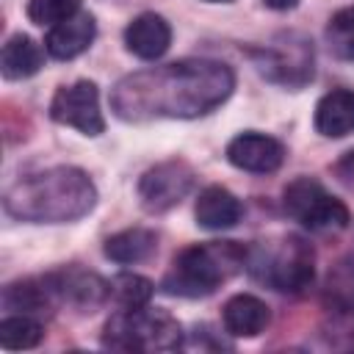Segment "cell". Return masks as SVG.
I'll return each mask as SVG.
<instances>
[{
	"instance_id": "obj_1",
	"label": "cell",
	"mask_w": 354,
	"mask_h": 354,
	"mask_svg": "<svg viewBox=\"0 0 354 354\" xmlns=\"http://www.w3.org/2000/svg\"><path fill=\"white\" fill-rule=\"evenodd\" d=\"M235 75L210 58H183L124 75L111 91V111L124 122L196 119L227 102Z\"/></svg>"
},
{
	"instance_id": "obj_2",
	"label": "cell",
	"mask_w": 354,
	"mask_h": 354,
	"mask_svg": "<svg viewBox=\"0 0 354 354\" xmlns=\"http://www.w3.org/2000/svg\"><path fill=\"white\" fill-rule=\"evenodd\" d=\"M97 205V188L83 169L53 166L19 177L8 185L3 207L8 216L30 224H66L83 218Z\"/></svg>"
},
{
	"instance_id": "obj_3",
	"label": "cell",
	"mask_w": 354,
	"mask_h": 354,
	"mask_svg": "<svg viewBox=\"0 0 354 354\" xmlns=\"http://www.w3.org/2000/svg\"><path fill=\"white\" fill-rule=\"evenodd\" d=\"M246 246L235 241H210L194 243L174 254L171 268L166 271L160 288L171 296L199 299L210 296L221 282L235 277L246 266Z\"/></svg>"
},
{
	"instance_id": "obj_4",
	"label": "cell",
	"mask_w": 354,
	"mask_h": 354,
	"mask_svg": "<svg viewBox=\"0 0 354 354\" xmlns=\"http://www.w3.org/2000/svg\"><path fill=\"white\" fill-rule=\"evenodd\" d=\"M249 274L279 290V293H301L313 285L315 277V252L307 241L288 235L279 241H263L246 252Z\"/></svg>"
},
{
	"instance_id": "obj_5",
	"label": "cell",
	"mask_w": 354,
	"mask_h": 354,
	"mask_svg": "<svg viewBox=\"0 0 354 354\" xmlns=\"http://www.w3.org/2000/svg\"><path fill=\"white\" fill-rule=\"evenodd\" d=\"M102 346L113 351H174L183 346V326L180 321L166 310L152 307H133L119 310L111 315L102 332Z\"/></svg>"
},
{
	"instance_id": "obj_6",
	"label": "cell",
	"mask_w": 354,
	"mask_h": 354,
	"mask_svg": "<svg viewBox=\"0 0 354 354\" xmlns=\"http://www.w3.org/2000/svg\"><path fill=\"white\" fill-rule=\"evenodd\" d=\"M282 207L293 221L313 232L343 230L351 221L348 207L313 177H296L288 183L282 191Z\"/></svg>"
},
{
	"instance_id": "obj_7",
	"label": "cell",
	"mask_w": 354,
	"mask_h": 354,
	"mask_svg": "<svg viewBox=\"0 0 354 354\" xmlns=\"http://www.w3.org/2000/svg\"><path fill=\"white\" fill-rule=\"evenodd\" d=\"M257 69L288 88H301L307 80H313V47L301 36H282L279 41H271L268 47L254 53Z\"/></svg>"
},
{
	"instance_id": "obj_8",
	"label": "cell",
	"mask_w": 354,
	"mask_h": 354,
	"mask_svg": "<svg viewBox=\"0 0 354 354\" xmlns=\"http://www.w3.org/2000/svg\"><path fill=\"white\" fill-rule=\"evenodd\" d=\"M194 188V169L185 160H163L138 180V199L147 213H166Z\"/></svg>"
},
{
	"instance_id": "obj_9",
	"label": "cell",
	"mask_w": 354,
	"mask_h": 354,
	"mask_svg": "<svg viewBox=\"0 0 354 354\" xmlns=\"http://www.w3.org/2000/svg\"><path fill=\"white\" fill-rule=\"evenodd\" d=\"M50 119L58 124L75 127L83 136H100L105 130V119L100 111L97 83L75 80L72 86H61L50 102Z\"/></svg>"
},
{
	"instance_id": "obj_10",
	"label": "cell",
	"mask_w": 354,
	"mask_h": 354,
	"mask_svg": "<svg viewBox=\"0 0 354 354\" xmlns=\"http://www.w3.org/2000/svg\"><path fill=\"white\" fill-rule=\"evenodd\" d=\"M44 279L55 301H66L80 313H94L105 299H111V285L102 277L83 268H64V271L47 274Z\"/></svg>"
},
{
	"instance_id": "obj_11",
	"label": "cell",
	"mask_w": 354,
	"mask_h": 354,
	"mask_svg": "<svg viewBox=\"0 0 354 354\" xmlns=\"http://www.w3.org/2000/svg\"><path fill=\"white\" fill-rule=\"evenodd\" d=\"M227 160L241 169V171H252V174H271L282 166L285 160V147L282 141H277L274 136L266 133H238L230 144H227Z\"/></svg>"
},
{
	"instance_id": "obj_12",
	"label": "cell",
	"mask_w": 354,
	"mask_h": 354,
	"mask_svg": "<svg viewBox=\"0 0 354 354\" xmlns=\"http://www.w3.org/2000/svg\"><path fill=\"white\" fill-rule=\"evenodd\" d=\"M94 33H97V25H94V17L88 11H77L75 17L53 25L44 36V47L53 58L58 61H72L77 58L80 53H86L94 41Z\"/></svg>"
},
{
	"instance_id": "obj_13",
	"label": "cell",
	"mask_w": 354,
	"mask_h": 354,
	"mask_svg": "<svg viewBox=\"0 0 354 354\" xmlns=\"http://www.w3.org/2000/svg\"><path fill=\"white\" fill-rule=\"evenodd\" d=\"M169 44H171V28L155 11L138 14L124 28V47L141 61H158L169 50Z\"/></svg>"
},
{
	"instance_id": "obj_14",
	"label": "cell",
	"mask_w": 354,
	"mask_h": 354,
	"mask_svg": "<svg viewBox=\"0 0 354 354\" xmlns=\"http://www.w3.org/2000/svg\"><path fill=\"white\" fill-rule=\"evenodd\" d=\"M194 216H196V224H199V227L221 232V230H230V227H235V224L241 221L243 205H241V199H238L235 194H230L227 188H221V185H207V188L199 194L196 205H194Z\"/></svg>"
},
{
	"instance_id": "obj_15",
	"label": "cell",
	"mask_w": 354,
	"mask_h": 354,
	"mask_svg": "<svg viewBox=\"0 0 354 354\" xmlns=\"http://www.w3.org/2000/svg\"><path fill=\"white\" fill-rule=\"evenodd\" d=\"M221 321L232 337H257L268 326L271 313L263 299L252 293H235L232 299H227L221 310Z\"/></svg>"
},
{
	"instance_id": "obj_16",
	"label": "cell",
	"mask_w": 354,
	"mask_h": 354,
	"mask_svg": "<svg viewBox=\"0 0 354 354\" xmlns=\"http://www.w3.org/2000/svg\"><path fill=\"white\" fill-rule=\"evenodd\" d=\"M313 124L324 138H343L354 133V91L335 88L324 94L315 105Z\"/></svg>"
},
{
	"instance_id": "obj_17",
	"label": "cell",
	"mask_w": 354,
	"mask_h": 354,
	"mask_svg": "<svg viewBox=\"0 0 354 354\" xmlns=\"http://www.w3.org/2000/svg\"><path fill=\"white\" fill-rule=\"evenodd\" d=\"M44 64V53L41 47L25 36V33H14L6 44H3V53H0V69H3V77L6 80H25V77H33Z\"/></svg>"
},
{
	"instance_id": "obj_18",
	"label": "cell",
	"mask_w": 354,
	"mask_h": 354,
	"mask_svg": "<svg viewBox=\"0 0 354 354\" xmlns=\"http://www.w3.org/2000/svg\"><path fill=\"white\" fill-rule=\"evenodd\" d=\"M158 249V235L144 227H130L105 241V257L113 263H141Z\"/></svg>"
},
{
	"instance_id": "obj_19",
	"label": "cell",
	"mask_w": 354,
	"mask_h": 354,
	"mask_svg": "<svg viewBox=\"0 0 354 354\" xmlns=\"http://www.w3.org/2000/svg\"><path fill=\"white\" fill-rule=\"evenodd\" d=\"M50 304H55V296L47 285V279H17L6 285L3 290V307L25 315H39Z\"/></svg>"
},
{
	"instance_id": "obj_20",
	"label": "cell",
	"mask_w": 354,
	"mask_h": 354,
	"mask_svg": "<svg viewBox=\"0 0 354 354\" xmlns=\"http://www.w3.org/2000/svg\"><path fill=\"white\" fill-rule=\"evenodd\" d=\"M324 304L337 315H354V254L340 257L324 282Z\"/></svg>"
},
{
	"instance_id": "obj_21",
	"label": "cell",
	"mask_w": 354,
	"mask_h": 354,
	"mask_svg": "<svg viewBox=\"0 0 354 354\" xmlns=\"http://www.w3.org/2000/svg\"><path fill=\"white\" fill-rule=\"evenodd\" d=\"M44 337V326L25 313H14L6 315L0 321V346L8 351H22V348H33L39 346Z\"/></svg>"
},
{
	"instance_id": "obj_22",
	"label": "cell",
	"mask_w": 354,
	"mask_h": 354,
	"mask_svg": "<svg viewBox=\"0 0 354 354\" xmlns=\"http://www.w3.org/2000/svg\"><path fill=\"white\" fill-rule=\"evenodd\" d=\"M108 285H111V299H113L122 310L144 307V304H149V299H152V293H155V285H152L147 277L130 274V271L116 274Z\"/></svg>"
},
{
	"instance_id": "obj_23",
	"label": "cell",
	"mask_w": 354,
	"mask_h": 354,
	"mask_svg": "<svg viewBox=\"0 0 354 354\" xmlns=\"http://www.w3.org/2000/svg\"><path fill=\"white\" fill-rule=\"evenodd\" d=\"M326 44L335 58L354 61V6H346L332 14L326 25Z\"/></svg>"
},
{
	"instance_id": "obj_24",
	"label": "cell",
	"mask_w": 354,
	"mask_h": 354,
	"mask_svg": "<svg viewBox=\"0 0 354 354\" xmlns=\"http://www.w3.org/2000/svg\"><path fill=\"white\" fill-rule=\"evenodd\" d=\"M77 11H80V0H28V8H25L28 19L41 28L44 25L53 28V25L75 17Z\"/></svg>"
},
{
	"instance_id": "obj_25",
	"label": "cell",
	"mask_w": 354,
	"mask_h": 354,
	"mask_svg": "<svg viewBox=\"0 0 354 354\" xmlns=\"http://www.w3.org/2000/svg\"><path fill=\"white\" fill-rule=\"evenodd\" d=\"M335 177L340 180V183H346V185H354V149L351 152H346L335 166Z\"/></svg>"
},
{
	"instance_id": "obj_26",
	"label": "cell",
	"mask_w": 354,
	"mask_h": 354,
	"mask_svg": "<svg viewBox=\"0 0 354 354\" xmlns=\"http://www.w3.org/2000/svg\"><path fill=\"white\" fill-rule=\"evenodd\" d=\"M268 8H274V11H290V8H296L299 6V0H263Z\"/></svg>"
},
{
	"instance_id": "obj_27",
	"label": "cell",
	"mask_w": 354,
	"mask_h": 354,
	"mask_svg": "<svg viewBox=\"0 0 354 354\" xmlns=\"http://www.w3.org/2000/svg\"><path fill=\"white\" fill-rule=\"evenodd\" d=\"M205 3H232V0H205Z\"/></svg>"
}]
</instances>
